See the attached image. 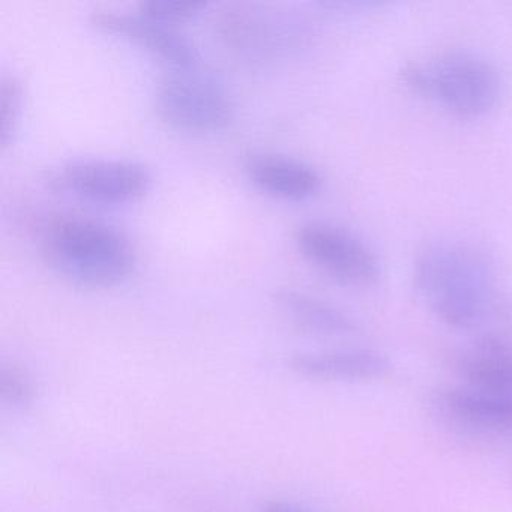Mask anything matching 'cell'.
I'll list each match as a JSON object with an SVG mask.
<instances>
[{
  "instance_id": "obj_1",
  "label": "cell",
  "mask_w": 512,
  "mask_h": 512,
  "mask_svg": "<svg viewBox=\"0 0 512 512\" xmlns=\"http://www.w3.org/2000/svg\"><path fill=\"white\" fill-rule=\"evenodd\" d=\"M415 286L431 313L449 328L472 329L490 314L496 272L490 257L461 241H434L415 260Z\"/></svg>"
},
{
  "instance_id": "obj_2",
  "label": "cell",
  "mask_w": 512,
  "mask_h": 512,
  "mask_svg": "<svg viewBox=\"0 0 512 512\" xmlns=\"http://www.w3.org/2000/svg\"><path fill=\"white\" fill-rule=\"evenodd\" d=\"M41 250L67 280L91 289L119 286L136 268V250L118 227L89 215L59 214L41 229Z\"/></svg>"
},
{
  "instance_id": "obj_3",
  "label": "cell",
  "mask_w": 512,
  "mask_h": 512,
  "mask_svg": "<svg viewBox=\"0 0 512 512\" xmlns=\"http://www.w3.org/2000/svg\"><path fill=\"white\" fill-rule=\"evenodd\" d=\"M400 76L412 94L434 101L458 118L488 115L502 94L497 68L473 53H446L428 64H409Z\"/></svg>"
},
{
  "instance_id": "obj_4",
  "label": "cell",
  "mask_w": 512,
  "mask_h": 512,
  "mask_svg": "<svg viewBox=\"0 0 512 512\" xmlns=\"http://www.w3.org/2000/svg\"><path fill=\"white\" fill-rule=\"evenodd\" d=\"M217 32L227 49L251 62H274L304 46L307 26L298 17L265 7L233 5L221 14Z\"/></svg>"
},
{
  "instance_id": "obj_5",
  "label": "cell",
  "mask_w": 512,
  "mask_h": 512,
  "mask_svg": "<svg viewBox=\"0 0 512 512\" xmlns=\"http://www.w3.org/2000/svg\"><path fill=\"white\" fill-rule=\"evenodd\" d=\"M191 70L172 71L158 83L155 109L161 121L185 133H217L229 127L235 118L229 92Z\"/></svg>"
},
{
  "instance_id": "obj_6",
  "label": "cell",
  "mask_w": 512,
  "mask_h": 512,
  "mask_svg": "<svg viewBox=\"0 0 512 512\" xmlns=\"http://www.w3.org/2000/svg\"><path fill=\"white\" fill-rule=\"evenodd\" d=\"M295 241L308 262L343 286L364 289L382 277V263L376 251L337 224L307 221L296 230Z\"/></svg>"
},
{
  "instance_id": "obj_7",
  "label": "cell",
  "mask_w": 512,
  "mask_h": 512,
  "mask_svg": "<svg viewBox=\"0 0 512 512\" xmlns=\"http://www.w3.org/2000/svg\"><path fill=\"white\" fill-rule=\"evenodd\" d=\"M53 181L80 199L119 205L145 196L151 188L152 173L136 160L83 158L62 164Z\"/></svg>"
},
{
  "instance_id": "obj_8",
  "label": "cell",
  "mask_w": 512,
  "mask_h": 512,
  "mask_svg": "<svg viewBox=\"0 0 512 512\" xmlns=\"http://www.w3.org/2000/svg\"><path fill=\"white\" fill-rule=\"evenodd\" d=\"M91 23L106 34L122 37L163 59L175 70H191L199 61V50L190 38L173 26L155 22L139 11L95 10Z\"/></svg>"
},
{
  "instance_id": "obj_9",
  "label": "cell",
  "mask_w": 512,
  "mask_h": 512,
  "mask_svg": "<svg viewBox=\"0 0 512 512\" xmlns=\"http://www.w3.org/2000/svg\"><path fill=\"white\" fill-rule=\"evenodd\" d=\"M437 415L464 430L487 434L512 433V400L470 386H440L430 395Z\"/></svg>"
},
{
  "instance_id": "obj_10",
  "label": "cell",
  "mask_w": 512,
  "mask_h": 512,
  "mask_svg": "<svg viewBox=\"0 0 512 512\" xmlns=\"http://www.w3.org/2000/svg\"><path fill=\"white\" fill-rule=\"evenodd\" d=\"M290 370L319 382H377L392 370L385 353L374 349H335L293 355Z\"/></svg>"
},
{
  "instance_id": "obj_11",
  "label": "cell",
  "mask_w": 512,
  "mask_h": 512,
  "mask_svg": "<svg viewBox=\"0 0 512 512\" xmlns=\"http://www.w3.org/2000/svg\"><path fill=\"white\" fill-rule=\"evenodd\" d=\"M245 172L257 188L284 200H307L322 187V176L307 161L277 152H253L244 161Z\"/></svg>"
},
{
  "instance_id": "obj_12",
  "label": "cell",
  "mask_w": 512,
  "mask_h": 512,
  "mask_svg": "<svg viewBox=\"0 0 512 512\" xmlns=\"http://www.w3.org/2000/svg\"><path fill=\"white\" fill-rule=\"evenodd\" d=\"M466 386L512 400V347L496 337L479 338L455 361Z\"/></svg>"
},
{
  "instance_id": "obj_13",
  "label": "cell",
  "mask_w": 512,
  "mask_h": 512,
  "mask_svg": "<svg viewBox=\"0 0 512 512\" xmlns=\"http://www.w3.org/2000/svg\"><path fill=\"white\" fill-rule=\"evenodd\" d=\"M277 299L290 320L311 334L344 337L358 331V323L350 314L316 296L286 289L277 293Z\"/></svg>"
},
{
  "instance_id": "obj_14",
  "label": "cell",
  "mask_w": 512,
  "mask_h": 512,
  "mask_svg": "<svg viewBox=\"0 0 512 512\" xmlns=\"http://www.w3.org/2000/svg\"><path fill=\"white\" fill-rule=\"evenodd\" d=\"M23 106L22 80L16 74H4L0 80V149L10 148L16 137Z\"/></svg>"
},
{
  "instance_id": "obj_15",
  "label": "cell",
  "mask_w": 512,
  "mask_h": 512,
  "mask_svg": "<svg viewBox=\"0 0 512 512\" xmlns=\"http://www.w3.org/2000/svg\"><path fill=\"white\" fill-rule=\"evenodd\" d=\"M206 8L203 0H142L137 11L155 22L173 26L194 19Z\"/></svg>"
},
{
  "instance_id": "obj_16",
  "label": "cell",
  "mask_w": 512,
  "mask_h": 512,
  "mask_svg": "<svg viewBox=\"0 0 512 512\" xmlns=\"http://www.w3.org/2000/svg\"><path fill=\"white\" fill-rule=\"evenodd\" d=\"M0 397L16 409L32 406L37 398V386L28 371L17 365H4L0 370Z\"/></svg>"
},
{
  "instance_id": "obj_17",
  "label": "cell",
  "mask_w": 512,
  "mask_h": 512,
  "mask_svg": "<svg viewBox=\"0 0 512 512\" xmlns=\"http://www.w3.org/2000/svg\"><path fill=\"white\" fill-rule=\"evenodd\" d=\"M262 512H311L304 506L296 503L283 502V500H269L263 505Z\"/></svg>"
}]
</instances>
